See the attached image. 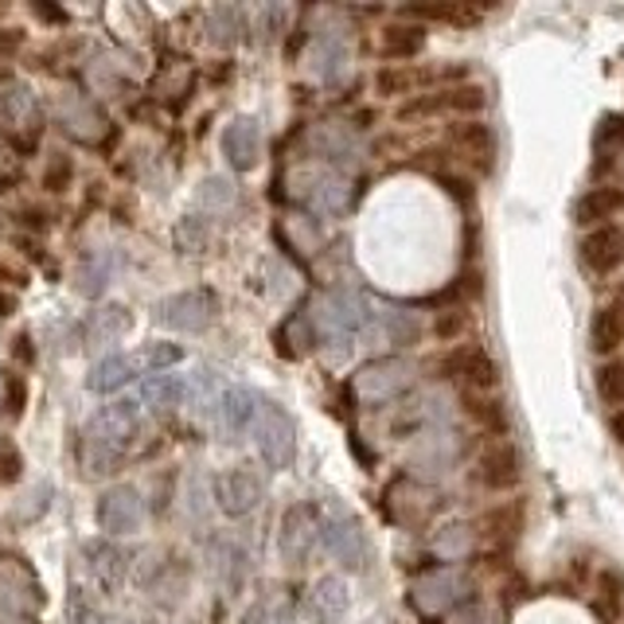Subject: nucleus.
Returning <instances> with one entry per match:
<instances>
[{
    "instance_id": "obj_1",
    "label": "nucleus",
    "mask_w": 624,
    "mask_h": 624,
    "mask_svg": "<svg viewBox=\"0 0 624 624\" xmlns=\"http://www.w3.org/2000/svg\"><path fill=\"white\" fill-rule=\"evenodd\" d=\"M137 426H141V406L129 398L114 402L102 414L90 418V426L82 429V446H79V461L90 476H109L122 464L125 449L134 441Z\"/></svg>"
},
{
    "instance_id": "obj_2",
    "label": "nucleus",
    "mask_w": 624,
    "mask_h": 624,
    "mask_svg": "<svg viewBox=\"0 0 624 624\" xmlns=\"http://www.w3.org/2000/svg\"><path fill=\"white\" fill-rule=\"evenodd\" d=\"M312 316V328L316 336H324L328 344H339V348H348V339L371 321V312H367V301L351 289H339V293H328Z\"/></svg>"
},
{
    "instance_id": "obj_3",
    "label": "nucleus",
    "mask_w": 624,
    "mask_h": 624,
    "mask_svg": "<svg viewBox=\"0 0 624 624\" xmlns=\"http://www.w3.org/2000/svg\"><path fill=\"white\" fill-rule=\"evenodd\" d=\"M254 441H258V453L262 461L281 473L289 469L297 457V421L289 418L286 406H277V402H262L258 406V418H254Z\"/></svg>"
},
{
    "instance_id": "obj_4",
    "label": "nucleus",
    "mask_w": 624,
    "mask_h": 624,
    "mask_svg": "<svg viewBox=\"0 0 624 624\" xmlns=\"http://www.w3.org/2000/svg\"><path fill=\"white\" fill-rule=\"evenodd\" d=\"M39 581L20 558H0V624H27L39 609Z\"/></svg>"
},
{
    "instance_id": "obj_5",
    "label": "nucleus",
    "mask_w": 624,
    "mask_h": 624,
    "mask_svg": "<svg viewBox=\"0 0 624 624\" xmlns=\"http://www.w3.org/2000/svg\"><path fill=\"white\" fill-rule=\"evenodd\" d=\"M321 539L328 546L332 558L344 566V570L359 574L367 570V562H371V546H367V531L351 511L344 508H332L328 519L321 523Z\"/></svg>"
},
{
    "instance_id": "obj_6",
    "label": "nucleus",
    "mask_w": 624,
    "mask_h": 624,
    "mask_svg": "<svg viewBox=\"0 0 624 624\" xmlns=\"http://www.w3.org/2000/svg\"><path fill=\"white\" fill-rule=\"evenodd\" d=\"M469 593H473V581H469V574H464V570H457V566L429 570L411 586L414 609H418V613H429V616L449 613V609L464 605V601H469Z\"/></svg>"
},
{
    "instance_id": "obj_7",
    "label": "nucleus",
    "mask_w": 624,
    "mask_h": 624,
    "mask_svg": "<svg viewBox=\"0 0 624 624\" xmlns=\"http://www.w3.org/2000/svg\"><path fill=\"white\" fill-rule=\"evenodd\" d=\"M414 383V363L411 359H398V356H386V359H371V363H363L356 371V379H351V386H356V394L363 402H391L398 398L406 386Z\"/></svg>"
},
{
    "instance_id": "obj_8",
    "label": "nucleus",
    "mask_w": 624,
    "mask_h": 624,
    "mask_svg": "<svg viewBox=\"0 0 624 624\" xmlns=\"http://www.w3.org/2000/svg\"><path fill=\"white\" fill-rule=\"evenodd\" d=\"M219 316V297L211 289H184L157 304V321L172 332H204Z\"/></svg>"
},
{
    "instance_id": "obj_9",
    "label": "nucleus",
    "mask_w": 624,
    "mask_h": 624,
    "mask_svg": "<svg viewBox=\"0 0 624 624\" xmlns=\"http://www.w3.org/2000/svg\"><path fill=\"white\" fill-rule=\"evenodd\" d=\"M141 492L134 484H114L109 492H102L99 499V527L109 539L117 535H134L141 527Z\"/></svg>"
},
{
    "instance_id": "obj_10",
    "label": "nucleus",
    "mask_w": 624,
    "mask_h": 624,
    "mask_svg": "<svg viewBox=\"0 0 624 624\" xmlns=\"http://www.w3.org/2000/svg\"><path fill=\"white\" fill-rule=\"evenodd\" d=\"M321 535V519L309 504H293L281 519V535H277V546H281V558L289 566H304L312 554V543Z\"/></svg>"
},
{
    "instance_id": "obj_11",
    "label": "nucleus",
    "mask_w": 624,
    "mask_h": 624,
    "mask_svg": "<svg viewBox=\"0 0 624 624\" xmlns=\"http://www.w3.org/2000/svg\"><path fill=\"white\" fill-rule=\"evenodd\" d=\"M215 499L231 519H242L262 504V476L250 469H227L215 476Z\"/></svg>"
},
{
    "instance_id": "obj_12",
    "label": "nucleus",
    "mask_w": 624,
    "mask_h": 624,
    "mask_svg": "<svg viewBox=\"0 0 624 624\" xmlns=\"http://www.w3.org/2000/svg\"><path fill=\"white\" fill-rule=\"evenodd\" d=\"M441 371L449 374V379H461L464 386L473 394H484V391H492V386L499 383V367L492 363V356L484 348H457V351H449L446 356V363H441Z\"/></svg>"
},
{
    "instance_id": "obj_13",
    "label": "nucleus",
    "mask_w": 624,
    "mask_h": 624,
    "mask_svg": "<svg viewBox=\"0 0 624 624\" xmlns=\"http://www.w3.org/2000/svg\"><path fill=\"white\" fill-rule=\"evenodd\" d=\"M223 157L231 161V169L254 172L262 161V129L254 117H234L223 129Z\"/></svg>"
},
{
    "instance_id": "obj_14",
    "label": "nucleus",
    "mask_w": 624,
    "mask_h": 624,
    "mask_svg": "<svg viewBox=\"0 0 624 624\" xmlns=\"http://www.w3.org/2000/svg\"><path fill=\"white\" fill-rule=\"evenodd\" d=\"M55 114H59V122L67 125V134L79 137V141L99 145L102 137H106V117H102V109L94 106V102L82 99V94H67V99H59Z\"/></svg>"
},
{
    "instance_id": "obj_15",
    "label": "nucleus",
    "mask_w": 624,
    "mask_h": 624,
    "mask_svg": "<svg viewBox=\"0 0 624 624\" xmlns=\"http://www.w3.org/2000/svg\"><path fill=\"white\" fill-rule=\"evenodd\" d=\"M262 398L246 386H227L223 402H219V414H215V426L223 437H242L246 429H254V418H258Z\"/></svg>"
},
{
    "instance_id": "obj_16",
    "label": "nucleus",
    "mask_w": 624,
    "mask_h": 624,
    "mask_svg": "<svg viewBox=\"0 0 624 624\" xmlns=\"http://www.w3.org/2000/svg\"><path fill=\"white\" fill-rule=\"evenodd\" d=\"M581 262H586L593 274H613L624 262V231L621 227H593V231L581 239Z\"/></svg>"
},
{
    "instance_id": "obj_17",
    "label": "nucleus",
    "mask_w": 624,
    "mask_h": 624,
    "mask_svg": "<svg viewBox=\"0 0 624 624\" xmlns=\"http://www.w3.org/2000/svg\"><path fill=\"white\" fill-rule=\"evenodd\" d=\"M134 328V312L125 304H102L99 312H90L82 324V348H109L125 332Z\"/></svg>"
},
{
    "instance_id": "obj_18",
    "label": "nucleus",
    "mask_w": 624,
    "mask_h": 624,
    "mask_svg": "<svg viewBox=\"0 0 624 624\" xmlns=\"http://www.w3.org/2000/svg\"><path fill=\"white\" fill-rule=\"evenodd\" d=\"M82 558H86V570L94 574V581H99L102 589H117L125 581L129 558H125L122 546H114V539H90V543L82 546Z\"/></svg>"
},
{
    "instance_id": "obj_19",
    "label": "nucleus",
    "mask_w": 624,
    "mask_h": 624,
    "mask_svg": "<svg viewBox=\"0 0 624 624\" xmlns=\"http://www.w3.org/2000/svg\"><path fill=\"white\" fill-rule=\"evenodd\" d=\"M304 199H309L312 211L321 215H344L351 204V184L339 172H316V176H309V192H304Z\"/></svg>"
},
{
    "instance_id": "obj_20",
    "label": "nucleus",
    "mask_w": 624,
    "mask_h": 624,
    "mask_svg": "<svg viewBox=\"0 0 624 624\" xmlns=\"http://www.w3.org/2000/svg\"><path fill=\"white\" fill-rule=\"evenodd\" d=\"M481 484L492 492H511L519 481H523V469H519V453L511 446H492L488 453L481 457Z\"/></svg>"
},
{
    "instance_id": "obj_21",
    "label": "nucleus",
    "mask_w": 624,
    "mask_h": 624,
    "mask_svg": "<svg viewBox=\"0 0 624 624\" xmlns=\"http://www.w3.org/2000/svg\"><path fill=\"white\" fill-rule=\"evenodd\" d=\"M137 374H141V371H137L134 351H129V356H125V351H114V356L99 359V363L90 367L86 391H94V394H114V391H122L125 383H134Z\"/></svg>"
},
{
    "instance_id": "obj_22",
    "label": "nucleus",
    "mask_w": 624,
    "mask_h": 624,
    "mask_svg": "<svg viewBox=\"0 0 624 624\" xmlns=\"http://www.w3.org/2000/svg\"><path fill=\"white\" fill-rule=\"evenodd\" d=\"M223 391L227 386L219 383V374L215 371H192L184 374V402L192 406L196 418H211L219 414V402H223Z\"/></svg>"
},
{
    "instance_id": "obj_23",
    "label": "nucleus",
    "mask_w": 624,
    "mask_h": 624,
    "mask_svg": "<svg viewBox=\"0 0 624 624\" xmlns=\"http://www.w3.org/2000/svg\"><path fill=\"white\" fill-rule=\"evenodd\" d=\"M621 344H624V301H609L589 321V348L598 351V356H609Z\"/></svg>"
},
{
    "instance_id": "obj_24",
    "label": "nucleus",
    "mask_w": 624,
    "mask_h": 624,
    "mask_svg": "<svg viewBox=\"0 0 624 624\" xmlns=\"http://www.w3.org/2000/svg\"><path fill=\"white\" fill-rule=\"evenodd\" d=\"M453 145L464 161H473L481 172H492V157H496V137H492L488 125L481 122H464L453 129Z\"/></svg>"
},
{
    "instance_id": "obj_25",
    "label": "nucleus",
    "mask_w": 624,
    "mask_h": 624,
    "mask_svg": "<svg viewBox=\"0 0 624 624\" xmlns=\"http://www.w3.org/2000/svg\"><path fill=\"white\" fill-rule=\"evenodd\" d=\"M309 67L324 82H336L339 74L348 71V44H344V36L339 32H321L309 51Z\"/></svg>"
},
{
    "instance_id": "obj_26",
    "label": "nucleus",
    "mask_w": 624,
    "mask_h": 624,
    "mask_svg": "<svg viewBox=\"0 0 624 624\" xmlns=\"http://www.w3.org/2000/svg\"><path fill=\"white\" fill-rule=\"evenodd\" d=\"M616 211H624V187H589L586 196L574 204L578 223L586 227H605V219H613Z\"/></svg>"
},
{
    "instance_id": "obj_27",
    "label": "nucleus",
    "mask_w": 624,
    "mask_h": 624,
    "mask_svg": "<svg viewBox=\"0 0 624 624\" xmlns=\"http://www.w3.org/2000/svg\"><path fill=\"white\" fill-rule=\"evenodd\" d=\"M379 51H383V59H414V55L426 51V27L418 24H391L383 27V39H379Z\"/></svg>"
},
{
    "instance_id": "obj_28",
    "label": "nucleus",
    "mask_w": 624,
    "mask_h": 624,
    "mask_svg": "<svg viewBox=\"0 0 624 624\" xmlns=\"http://www.w3.org/2000/svg\"><path fill=\"white\" fill-rule=\"evenodd\" d=\"M0 114L12 129H36L39 122V102L32 94V86H9L0 94Z\"/></svg>"
},
{
    "instance_id": "obj_29",
    "label": "nucleus",
    "mask_w": 624,
    "mask_h": 624,
    "mask_svg": "<svg viewBox=\"0 0 624 624\" xmlns=\"http://www.w3.org/2000/svg\"><path fill=\"white\" fill-rule=\"evenodd\" d=\"M312 613L321 624H336L339 616L348 613V586L339 578H321L312 589Z\"/></svg>"
},
{
    "instance_id": "obj_30",
    "label": "nucleus",
    "mask_w": 624,
    "mask_h": 624,
    "mask_svg": "<svg viewBox=\"0 0 624 624\" xmlns=\"http://www.w3.org/2000/svg\"><path fill=\"white\" fill-rule=\"evenodd\" d=\"M141 402L145 406H152V411H172V406H180L184 402V374H149L141 386Z\"/></svg>"
},
{
    "instance_id": "obj_31",
    "label": "nucleus",
    "mask_w": 624,
    "mask_h": 624,
    "mask_svg": "<svg viewBox=\"0 0 624 624\" xmlns=\"http://www.w3.org/2000/svg\"><path fill=\"white\" fill-rule=\"evenodd\" d=\"M312 149L321 152V157H328V161H351L359 152V145L351 137V129H344V125H316Z\"/></svg>"
},
{
    "instance_id": "obj_32",
    "label": "nucleus",
    "mask_w": 624,
    "mask_h": 624,
    "mask_svg": "<svg viewBox=\"0 0 624 624\" xmlns=\"http://www.w3.org/2000/svg\"><path fill=\"white\" fill-rule=\"evenodd\" d=\"M473 546H476V531L469 523H449L434 535V554H437V558H446V562L469 558V554H473Z\"/></svg>"
},
{
    "instance_id": "obj_33",
    "label": "nucleus",
    "mask_w": 624,
    "mask_h": 624,
    "mask_svg": "<svg viewBox=\"0 0 624 624\" xmlns=\"http://www.w3.org/2000/svg\"><path fill=\"white\" fill-rule=\"evenodd\" d=\"M114 274H117V254L114 250H102V254H94L90 262H82V269H79V289L86 297H99L102 289L114 281Z\"/></svg>"
},
{
    "instance_id": "obj_34",
    "label": "nucleus",
    "mask_w": 624,
    "mask_h": 624,
    "mask_svg": "<svg viewBox=\"0 0 624 624\" xmlns=\"http://www.w3.org/2000/svg\"><path fill=\"white\" fill-rule=\"evenodd\" d=\"M172 242H176V250L184 258H199V254H207V246H211V227H207L199 215H187V219L176 223V231H172Z\"/></svg>"
},
{
    "instance_id": "obj_35",
    "label": "nucleus",
    "mask_w": 624,
    "mask_h": 624,
    "mask_svg": "<svg viewBox=\"0 0 624 624\" xmlns=\"http://www.w3.org/2000/svg\"><path fill=\"white\" fill-rule=\"evenodd\" d=\"M383 332H386L391 344L411 348V344H418V336H421V321L406 309H386L383 312Z\"/></svg>"
},
{
    "instance_id": "obj_36",
    "label": "nucleus",
    "mask_w": 624,
    "mask_h": 624,
    "mask_svg": "<svg viewBox=\"0 0 624 624\" xmlns=\"http://www.w3.org/2000/svg\"><path fill=\"white\" fill-rule=\"evenodd\" d=\"M134 359L141 374H161L184 359V348H180V344H145L141 351H134Z\"/></svg>"
},
{
    "instance_id": "obj_37",
    "label": "nucleus",
    "mask_w": 624,
    "mask_h": 624,
    "mask_svg": "<svg viewBox=\"0 0 624 624\" xmlns=\"http://www.w3.org/2000/svg\"><path fill=\"white\" fill-rule=\"evenodd\" d=\"M277 344H293V348H289V356H301V351H309L312 344H316V328H312L309 312H293V316L281 324V332H277Z\"/></svg>"
},
{
    "instance_id": "obj_38",
    "label": "nucleus",
    "mask_w": 624,
    "mask_h": 624,
    "mask_svg": "<svg viewBox=\"0 0 624 624\" xmlns=\"http://www.w3.org/2000/svg\"><path fill=\"white\" fill-rule=\"evenodd\" d=\"M441 102H446L449 114H481L488 106V90L476 86V82H464V86L441 90Z\"/></svg>"
},
{
    "instance_id": "obj_39",
    "label": "nucleus",
    "mask_w": 624,
    "mask_h": 624,
    "mask_svg": "<svg viewBox=\"0 0 624 624\" xmlns=\"http://www.w3.org/2000/svg\"><path fill=\"white\" fill-rule=\"evenodd\" d=\"M598 394L605 406L621 411L624 406V359H609L598 367Z\"/></svg>"
},
{
    "instance_id": "obj_40",
    "label": "nucleus",
    "mask_w": 624,
    "mask_h": 624,
    "mask_svg": "<svg viewBox=\"0 0 624 624\" xmlns=\"http://www.w3.org/2000/svg\"><path fill=\"white\" fill-rule=\"evenodd\" d=\"M242 624H293V605L281 598V589H274L269 598H262L258 605L250 609Z\"/></svg>"
},
{
    "instance_id": "obj_41",
    "label": "nucleus",
    "mask_w": 624,
    "mask_h": 624,
    "mask_svg": "<svg viewBox=\"0 0 624 624\" xmlns=\"http://www.w3.org/2000/svg\"><path fill=\"white\" fill-rule=\"evenodd\" d=\"M429 74L421 71H406V67H383V71L374 74V86L379 94H411L414 86H421Z\"/></svg>"
},
{
    "instance_id": "obj_42",
    "label": "nucleus",
    "mask_w": 624,
    "mask_h": 624,
    "mask_svg": "<svg viewBox=\"0 0 624 624\" xmlns=\"http://www.w3.org/2000/svg\"><path fill=\"white\" fill-rule=\"evenodd\" d=\"M464 414L476 421V426L492 429V434H499L504 429V406H499L496 398H484V394H469L464 398Z\"/></svg>"
},
{
    "instance_id": "obj_43",
    "label": "nucleus",
    "mask_w": 624,
    "mask_h": 624,
    "mask_svg": "<svg viewBox=\"0 0 624 624\" xmlns=\"http://www.w3.org/2000/svg\"><path fill=\"white\" fill-rule=\"evenodd\" d=\"M207 20H211L215 39H219V44H234V39H242V27H246L242 9H215Z\"/></svg>"
},
{
    "instance_id": "obj_44",
    "label": "nucleus",
    "mask_w": 624,
    "mask_h": 624,
    "mask_svg": "<svg viewBox=\"0 0 624 624\" xmlns=\"http://www.w3.org/2000/svg\"><path fill=\"white\" fill-rule=\"evenodd\" d=\"M199 204L207 207V211H227V207L234 204V187L227 184L223 176H211L199 184Z\"/></svg>"
},
{
    "instance_id": "obj_45",
    "label": "nucleus",
    "mask_w": 624,
    "mask_h": 624,
    "mask_svg": "<svg viewBox=\"0 0 624 624\" xmlns=\"http://www.w3.org/2000/svg\"><path fill=\"white\" fill-rule=\"evenodd\" d=\"M598 593H601V605H605V613H616V609L624 605V578L616 570H601Z\"/></svg>"
},
{
    "instance_id": "obj_46",
    "label": "nucleus",
    "mask_w": 624,
    "mask_h": 624,
    "mask_svg": "<svg viewBox=\"0 0 624 624\" xmlns=\"http://www.w3.org/2000/svg\"><path fill=\"white\" fill-rule=\"evenodd\" d=\"M71 176H74L71 157L55 152L51 164H47V172H44V187H47V192H67V187H71Z\"/></svg>"
},
{
    "instance_id": "obj_47",
    "label": "nucleus",
    "mask_w": 624,
    "mask_h": 624,
    "mask_svg": "<svg viewBox=\"0 0 624 624\" xmlns=\"http://www.w3.org/2000/svg\"><path fill=\"white\" fill-rule=\"evenodd\" d=\"M67 621L71 624H109L106 616H102V609L90 598H82V593H74V598L67 601Z\"/></svg>"
},
{
    "instance_id": "obj_48",
    "label": "nucleus",
    "mask_w": 624,
    "mask_h": 624,
    "mask_svg": "<svg viewBox=\"0 0 624 624\" xmlns=\"http://www.w3.org/2000/svg\"><path fill=\"white\" fill-rule=\"evenodd\" d=\"M464 328H469V312H464V309L441 312V316H437V324H434V332H437L441 339H457Z\"/></svg>"
},
{
    "instance_id": "obj_49",
    "label": "nucleus",
    "mask_w": 624,
    "mask_h": 624,
    "mask_svg": "<svg viewBox=\"0 0 624 624\" xmlns=\"http://www.w3.org/2000/svg\"><path fill=\"white\" fill-rule=\"evenodd\" d=\"M449 624H492V613L481 601H469V605H457V613L449 616Z\"/></svg>"
},
{
    "instance_id": "obj_50",
    "label": "nucleus",
    "mask_w": 624,
    "mask_h": 624,
    "mask_svg": "<svg viewBox=\"0 0 624 624\" xmlns=\"http://www.w3.org/2000/svg\"><path fill=\"white\" fill-rule=\"evenodd\" d=\"M24 47V32L20 27H0V55H16Z\"/></svg>"
},
{
    "instance_id": "obj_51",
    "label": "nucleus",
    "mask_w": 624,
    "mask_h": 624,
    "mask_svg": "<svg viewBox=\"0 0 624 624\" xmlns=\"http://www.w3.org/2000/svg\"><path fill=\"white\" fill-rule=\"evenodd\" d=\"M24 411V383L9 379V414H20Z\"/></svg>"
},
{
    "instance_id": "obj_52",
    "label": "nucleus",
    "mask_w": 624,
    "mask_h": 624,
    "mask_svg": "<svg viewBox=\"0 0 624 624\" xmlns=\"http://www.w3.org/2000/svg\"><path fill=\"white\" fill-rule=\"evenodd\" d=\"M609 429H613V437L624 446V406H621V411H613V418H609Z\"/></svg>"
}]
</instances>
